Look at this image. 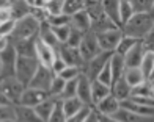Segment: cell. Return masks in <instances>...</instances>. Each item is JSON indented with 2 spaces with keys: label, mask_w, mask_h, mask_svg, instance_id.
I'll return each instance as SVG.
<instances>
[{
  "label": "cell",
  "mask_w": 154,
  "mask_h": 122,
  "mask_svg": "<svg viewBox=\"0 0 154 122\" xmlns=\"http://www.w3.org/2000/svg\"><path fill=\"white\" fill-rule=\"evenodd\" d=\"M0 91L5 96V99L10 102V105L16 106L20 103V97L25 91V86L16 77L0 78Z\"/></svg>",
  "instance_id": "3957f363"
},
{
  "label": "cell",
  "mask_w": 154,
  "mask_h": 122,
  "mask_svg": "<svg viewBox=\"0 0 154 122\" xmlns=\"http://www.w3.org/2000/svg\"><path fill=\"white\" fill-rule=\"evenodd\" d=\"M16 61H17V53L14 50V45L11 44L5 52L0 53V63H2V77H0V78L14 77Z\"/></svg>",
  "instance_id": "ba28073f"
},
{
  "label": "cell",
  "mask_w": 154,
  "mask_h": 122,
  "mask_svg": "<svg viewBox=\"0 0 154 122\" xmlns=\"http://www.w3.org/2000/svg\"><path fill=\"white\" fill-rule=\"evenodd\" d=\"M54 74L51 69H47L44 66H39L36 74L33 75L30 85L27 88H35V89H39V91H44V92H49V88H51V83L54 80Z\"/></svg>",
  "instance_id": "9c48e42d"
},
{
  "label": "cell",
  "mask_w": 154,
  "mask_h": 122,
  "mask_svg": "<svg viewBox=\"0 0 154 122\" xmlns=\"http://www.w3.org/2000/svg\"><path fill=\"white\" fill-rule=\"evenodd\" d=\"M52 31L55 38L58 39L60 44H66V41L69 38V33H71V25H65V27H52Z\"/></svg>",
  "instance_id": "ab89813d"
},
{
  "label": "cell",
  "mask_w": 154,
  "mask_h": 122,
  "mask_svg": "<svg viewBox=\"0 0 154 122\" xmlns=\"http://www.w3.org/2000/svg\"><path fill=\"white\" fill-rule=\"evenodd\" d=\"M83 10V0H63V14L72 17Z\"/></svg>",
  "instance_id": "1f68e13d"
},
{
  "label": "cell",
  "mask_w": 154,
  "mask_h": 122,
  "mask_svg": "<svg viewBox=\"0 0 154 122\" xmlns=\"http://www.w3.org/2000/svg\"><path fill=\"white\" fill-rule=\"evenodd\" d=\"M154 66V53H145V57L142 60V63H140V71H142V74L145 75L146 81H148L149 78V74H151V69Z\"/></svg>",
  "instance_id": "8d00e7d4"
},
{
  "label": "cell",
  "mask_w": 154,
  "mask_h": 122,
  "mask_svg": "<svg viewBox=\"0 0 154 122\" xmlns=\"http://www.w3.org/2000/svg\"><path fill=\"white\" fill-rule=\"evenodd\" d=\"M110 94H112V96H113L118 102H124V100L131 99L132 89H131V86L124 81V78H120V80L113 81V85L110 86Z\"/></svg>",
  "instance_id": "e0dca14e"
},
{
  "label": "cell",
  "mask_w": 154,
  "mask_h": 122,
  "mask_svg": "<svg viewBox=\"0 0 154 122\" xmlns=\"http://www.w3.org/2000/svg\"><path fill=\"white\" fill-rule=\"evenodd\" d=\"M143 42V49L146 53H154V35L151 33V35H148L145 39H142Z\"/></svg>",
  "instance_id": "f907efd6"
},
{
  "label": "cell",
  "mask_w": 154,
  "mask_h": 122,
  "mask_svg": "<svg viewBox=\"0 0 154 122\" xmlns=\"http://www.w3.org/2000/svg\"><path fill=\"white\" fill-rule=\"evenodd\" d=\"M47 97H49V94L44 92V91L35 89V88H25L22 97H20V103L19 105L35 108V106H38L41 102H44Z\"/></svg>",
  "instance_id": "4fadbf2b"
},
{
  "label": "cell",
  "mask_w": 154,
  "mask_h": 122,
  "mask_svg": "<svg viewBox=\"0 0 154 122\" xmlns=\"http://www.w3.org/2000/svg\"><path fill=\"white\" fill-rule=\"evenodd\" d=\"M91 110H93V108H83L80 113H77V114H74V116L68 118L66 122H85L87 116L90 114V111H91Z\"/></svg>",
  "instance_id": "c3c4849f"
},
{
  "label": "cell",
  "mask_w": 154,
  "mask_h": 122,
  "mask_svg": "<svg viewBox=\"0 0 154 122\" xmlns=\"http://www.w3.org/2000/svg\"><path fill=\"white\" fill-rule=\"evenodd\" d=\"M152 33H154V24H152Z\"/></svg>",
  "instance_id": "6125c7cd"
},
{
  "label": "cell",
  "mask_w": 154,
  "mask_h": 122,
  "mask_svg": "<svg viewBox=\"0 0 154 122\" xmlns=\"http://www.w3.org/2000/svg\"><path fill=\"white\" fill-rule=\"evenodd\" d=\"M39 22L35 20L32 16H27L20 20H16L14 30H13L10 41L11 44L19 42V41H29V39H36L39 35Z\"/></svg>",
  "instance_id": "7a4b0ae2"
},
{
  "label": "cell",
  "mask_w": 154,
  "mask_h": 122,
  "mask_svg": "<svg viewBox=\"0 0 154 122\" xmlns=\"http://www.w3.org/2000/svg\"><path fill=\"white\" fill-rule=\"evenodd\" d=\"M120 102H118L113 96H107L106 99H102L99 103H96L94 106H93V110L97 113V114H101V116H109V118H112L113 114L120 110Z\"/></svg>",
  "instance_id": "5bb4252c"
},
{
  "label": "cell",
  "mask_w": 154,
  "mask_h": 122,
  "mask_svg": "<svg viewBox=\"0 0 154 122\" xmlns=\"http://www.w3.org/2000/svg\"><path fill=\"white\" fill-rule=\"evenodd\" d=\"M66 85V81L60 78L58 75H55L54 80H52V83H51V88H49V97H54V99H58L60 100V96H61V92H63V88H65Z\"/></svg>",
  "instance_id": "836d02e7"
},
{
  "label": "cell",
  "mask_w": 154,
  "mask_h": 122,
  "mask_svg": "<svg viewBox=\"0 0 154 122\" xmlns=\"http://www.w3.org/2000/svg\"><path fill=\"white\" fill-rule=\"evenodd\" d=\"M5 3H6V2H0V8H2V6H3Z\"/></svg>",
  "instance_id": "680465c9"
},
{
  "label": "cell",
  "mask_w": 154,
  "mask_h": 122,
  "mask_svg": "<svg viewBox=\"0 0 154 122\" xmlns=\"http://www.w3.org/2000/svg\"><path fill=\"white\" fill-rule=\"evenodd\" d=\"M102 10H104V14L118 28H121L120 27V0H102Z\"/></svg>",
  "instance_id": "d6986e66"
},
{
  "label": "cell",
  "mask_w": 154,
  "mask_h": 122,
  "mask_svg": "<svg viewBox=\"0 0 154 122\" xmlns=\"http://www.w3.org/2000/svg\"><path fill=\"white\" fill-rule=\"evenodd\" d=\"M0 77H2V63H0Z\"/></svg>",
  "instance_id": "6f0895ef"
},
{
  "label": "cell",
  "mask_w": 154,
  "mask_h": 122,
  "mask_svg": "<svg viewBox=\"0 0 154 122\" xmlns=\"http://www.w3.org/2000/svg\"><path fill=\"white\" fill-rule=\"evenodd\" d=\"M110 57H112L110 52H101L96 58H93V60H90L88 63H85V67H83L82 74L87 75L90 81H94L97 78V75H99V72L104 69V66L110 61Z\"/></svg>",
  "instance_id": "52a82bcc"
},
{
  "label": "cell",
  "mask_w": 154,
  "mask_h": 122,
  "mask_svg": "<svg viewBox=\"0 0 154 122\" xmlns=\"http://www.w3.org/2000/svg\"><path fill=\"white\" fill-rule=\"evenodd\" d=\"M65 67H66L65 61H63V60L58 57V53H57V57H55L54 63H52V66H51V71H52V74H54V75H60L61 71L65 69Z\"/></svg>",
  "instance_id": "7dc6e473"
},
{
  "label": "cell",
  "mask_w": 154,
  "mask_h": 122,
  "mask_svg": "<svg viewBox=\"0 0 154 122\" xmlns=\"http://www.w3.org/2000/svg\"><path fill=\"white\" fill-rule=\"evenodd\" d=\"M82 75V69H79V67H71V66H66L65 69L61 71L60 74V78H63L65 81H69V80H77Z\"/></svg>",
  "instance_id": "f35d334b"
},
{
  "label": "cell",
  "mask_w": 154,
  "mask_h": 122,
  "mask_svg": "<svg viewBox=\"0 0 154 122\" xmlns=\"http://www.w3.org/2000/svg\"><path fill=\"white\" fill-rule=\"evenodd\" d=\"M154 17L151 14H134L126 24L121 31L124 36L134 38V39H145L148 35L152 33Z\"/></svg>",
  "instance_id": "6da1fadb"
},
{
  "label": "cell",
  "mask_w": 154,
  "mask_h": 122,
  "mask_svg": "<svg viewBox=\"0 0 154 122\" xmlns=\"http://www.w3.org/2000/svg\"><path fill=\"white\" fill-rule=\"evenodd\" d=\"M134 16V10H132L131 0H120V27L128 24V20Z\"/></svg>",
  "instance_id": "d6a6232c"
},
{
  "label": "cell",
  "mask_w": 154,
  "mask_h": 122,
  "mask_svg": "<svg viewBox=\"0 0 154 122\" xmlns=\"http://www.w3.org/2000/svg\"><path fill=\"white\" fill-rule=\"evenodd\" d=\"M77 80H79V78H77ZM77 80L66 81L65 88H63V92H61V96H60V100H66V99L75 97V94H77Z\"/></svg>",
  "instance_id": "74e56055"
},
{
  "label": "cell",
  "mask_w": 154,
  "mask_h": 122,
  "mask_svg": "<svg viewBox=\"0 0 154 122\" xmlns=\"http://www.w3.org/2000/svg\"><path fill=\"white\" fill-rule=\"evenodd\" d=\"M96 38H97V44H99L101 52L113 53L116 50L118 44L123 39V31H121V28H113V30H109L104 33H97Z\"/></svg>",
  "instance_id": "8992f818"
},
{
  "label": "cell",
  "mask_w": 154,
  "mask_h": 122,
  "mask_svg": "<svg viewBox=\"0 0 154 122\" xmlns=\"http://www.w3.org/2000/svg\"><path fill=\"white\" fill-rule=\"evenodd\" d=\"M61 102V108H63V113H65L66 119L74 116V114L80 113L83 108H88L82 103V102L77 99V97H72V99H66V100H60Z\"/></svg>",
  "instance_id": "4316f807"
},
{
  "label": "cell",
  "mask_w": 154,
  "mask_h": 122,
  "mask_svg": "<svg viewBox=\"0 0 154 122\" xmlns=\"http://www.w3.org/2000/svg\"><path fill=\"white\" fill-rule=\"evenodd\" d=\"M14 121V106L13 105H0V122Z\"/></svg>",
  "instance_id": "7bdbcfd3"
},
{
  "label": "cell",
  "mask_w": 154,
  "mask_h": 122,
  "mask_svg": "<svg viewBox=\"0 0 154 122\" xmlns=\"http://www.w3.org/2000/svg\"><path fill=\"white\" fill-rule=\"evenodd\" d=\"M152 35H154V33H152Z\"/></svg>",
  "instance_id": "be15d7a7"
},
{
  "label": "cell",
  "mask_w": 154,
  "mask_h": 122,
  "mask_svg": "<svg viewBox=\"0 0 154 122\" xmlns=\"http://www.w3.org/2000/svg\"><path fill=\"white\" fill-rule=\"evenodd\" d=\"M107 96H110V88L99 83V81H91V99H93V106L96 103H99L102 99H106Z\"/></svg>",
  "instance_id": "f1b7e54d"
},
{
  "label": "cell",
  "mask_w": 154,
  "mask_h": 122,
  "mask_svg": "<svg viewBox=\"0 0 154 122\" xmlns=\"http://www.w3.org/2000/svg\"><path fill=\"white\" fill-rule=\"evenodd\" d=\"M109 66L112 69V78H113V81L123 78V74L126 71V63H124V57L118 55V53H112L110 57V61H109ZM113 85V83H112Z\"/></svg>",
  "instance_id": "7402d4cb"
},
{
  "label": "cell",
  "mask_w": 154,
  "mask_h": 122,
  "mask_svg": "<svg viewBox=\"0 0 154 122\" xmlns=\"http://www.w3.org/2000/svg\"><path fill=\"white\" fill-rule=\"evenodd\" d=\"M35 42L36 39H29V41H19L14 42V50L17 53V57L22 58H36V49H35Z\"/></svg>",
  "instance_id": "603a6c76"
},
{
  "label": "cell",
  "mask_w": 154,
  "mask_h": 122,
  "mask_svg": "<svg viewBox=\"0 0 154 122\" xmlns=\"http://www.w3.org/2000/svg\"><path fill=\"white\" fill-rule=\"evenodd\" d=\"M47 122H66V116L65 113H63V108H61V102L58 100L57 106L54 108V111L51 114V118H49Z\"/></svg>",
  "instance_id": "f6af8a7d"
},
{
  "label": "cell",
  "mask_w": 154,
  "mask_h": 122,
  "mask_svg": "<svg viewBox=\"0 0 154 122\" xmlns=\"http://www.w3.org/2000/svg\"><path fill=\"white\" fill-rule=\"evenodd\" d=\"M35 49H36V60H38L39 66H44L47 69H51L54 60L57 57V50L46 45L43 41H39L38 38H36V42H35Z\"/></svg>",
  "instance_id": "8fae6325"
},
{
  "label": "cell",
  "mask_w": 154,
  "mask_h": 122,
  "mask_svg": "<svg viewBox=\"0 0 154 122\" xmlns=\"http://www.w3.org/2000/svg\"><path fill=\"white\" fill-rule=\"evenodd\" d=\"M131 97H138V99H154V86L149 81L138 85L135 88H132Z\"/></svg>",
  "instance_id": "f546056e"
},
{
  "label": "cell",
  "mask_w": 154,
  "mask_h": 122,
  "mask_svg": "<svg viewBox=\"0 0 154 122\" xmlns=\"http://www.w3.org/2000/svg\"><path fill=\"white\" fill-rule=\"evenodd\" d=\"M46 13L49 17L63 14V0H46Z\"/></svg>",
  "instance_id": "e575fe53"
},
{
  "label": "cell",
  "mask_w": 154,
  "mask_h": 122,
  "mask_svg": "<svg viewBox=\"0 0 154 122\" xmlns=\"http://www.w3.org/2000/svg\"><path fill=\"white\" fill-rule=\"evenodd\" d=\"M10 10L13 20H20L30 16V6L27 0H13V2H10Z\"/></svg>",
  "instance_id": "cb8c5ba5"
},
{
  "label": "cell",
  "mask_w": 154,
  "mask_h": 122,
  "mask_svg": "<svg viewBox=\"0 0 154 122\" xmlns=\"http://www.w3.org/2000/svg\"><path fill=\"white\" fill-rule=\"evenodd\" d=\"M14 121L16 122H43L38 118V114L35 113L33 108L22 106V105L14 106Z\"/></svg>",
  "instance_id": "44dd1931"
},
{
  "label": "cell",
  "mask_w": 154,
  "mask_h": 122,
  "mask_svg": "<svg viewBox=\"0 0 154 122\" xmlns=\"http://www.w3.org/2000/svg\"><path fill=\"white\" fill-rule=\"evenodd\" d=\"M134 14H151L154 0H131Z\"/></svg>",
  "instance_id": "4dcf8cb0"
},
{
  "label": "cell",
  "mask_w": 154,
  "mask_h": 122,
  "mask_svg": "<svg viewBox=\"0 0 154 122\" xmlns=\"http://www.w3.org/2000/svg\"><path fill=\"white\" fill-rule=\"evenodd\" d=\"M149 83H151V85H152V86H154V80H152V81H149Z\"/></svg>",
  "instance_id": "94428289"
},
{
  "label": "cell",
  "mask_w": 154,
  "mask_h": 122,
  "mask_svg": "<svg viewBox=\"0 0 154 122\" xmlns=\"http://www.w3.org/2000/svg\"><path fill=\"white\" fill-rule=\"evenodd\" d=\"M140 39H134V38H128V36H124L123 35V39H121V42L118 44V47H116V50H115V53H118V55H121V57H124L126 53H128L132 47H134L137 42H138Z\"/></svg>",
  "instance_id": "d590c367"
},
{
  "label": "cell",
  "mask_w": 154,
  "mask_h": 122,
  "mask_svg": "<svg viewBox=\"0 0 154 122\" xmlns=\"http://www.w3.org/2000/svg\"><path fill=\"white\" fill-rule=\"evenodd\" d=\"M79 53L83 60V63H88L90 60L96 58L97 55L101 53L99 49V44H97V38L93 31H88L83 35L82 38V42L79 45Z\"/></svg>",
  "instance_id": "5b68a950"
},
{
  "label": "cell",
  "mask_w": 154,
  "mask_h": 122,
  "mask_svg": "<svg viewBox=\"0 0 154 122\" xmlns=\"http://www.w3.org/2000/svg\"><path fill=\"white\" fill-rule=\"evenodd\" d=\"M71 28L80 31V33H88L90 30H91V19H90V16L87 14L85 10H82L80 13H77V14H74L71 17Z\"/></svg>",
  "instance_id": "2e32d148"
},
{
  "label": "cell",
  "mask_w": 154,
  "mask_h": 122,
  "mask_svg": "<svg viewBox=\"0 0 154 122\" xmlns=\"http://www.w3.org/2000/svg\"><path fill=\"white\" fill-rule=\"evenodd\" d=\"M75 97L79 99L85 106L93 108V99H91V81L88 80L87 75H82L77 80V94Z\"/></svg>",
  "instance_id": "7c38bea8"
},
{
  "label": "cell",
  "mask_w": 154,
  "mask_h": 122,
  "mask_svg": "<svg viewBox=\"0 0 154 122\" xmlns=\"http://www.w3.org/2000/svg\"><path fill=\"white\" fill-rule=\"evenodd\" d=\"M11 45V41H10V38H0V53L2 52H5L8 47Z\"/></svg>",
  "instance_id": "816d5d0a"
},
{
  "label": "cell",
  "mask_w": 154,
  "mask_h": 122,
  "mask_svg": "<svg viewBox=\"0 0 154 122\" xmlns=\"http://www.w3.org/2000/svg\"><path fill=\"white\" fill-rule=\"evenodd\" d=\"M16 20H8V22L0 24V38H10L13 30H14Z\"/></svg>",
  "instance_id": "bcb514c9"
},
{
  "label": "cell",
  "mask_w": 154,
  "mask_h": 122,
  "mask_svg": "<svg viewBox=\"0 0 154 122\" xmlns=\"http://www.w3.org/2000/svg\"><path fill=\"white\" fill-rule=\"evenodd\" d=\"M58 103V99H54V97H47L44 102H41V103L38 106H35L33 110L35 113L38 114V118L43 121V122H47L49 118H51V114L54 111V108L57 106Z\"/></svg>",
  "instance_id": "ffe728a7"
},
{
  "label": "cell",
  "mask_w": 154,
  "mask_h": 122,
  "mask_svg": "<svg viewBox=\"0 0 154 122\" xmlns=\"http://www.w3.org/2000/svg\"><path fill=\"white\" fill-rule=\"evenodd\" d=\"M151 16L154 17V6H152V11H151Z\"/></svg>",
  "instance_id": "91938a15"
},
{
  "label": "cell",
  "mask_w": 154,
  "mask_h": 122,
  "mask_svg": "<svg viewBox=\"0 0 154 122\" xmlns=\"http://www.w3.org/2000/svg\"><path fill=\"white\" fill-rule=\"evenodd\" d=\"M38 39L39 41H43V42L49 47H52V49L55 50H58L60 49V42H58V39L55 38L54 35V31H52V27L49 25L47 22H43L39 25V35H38Z\"/></svg>",
  "instance_id": "ac0fdd59"
},
{
  "label": "cell",
  "mask_w": 154,
  "mask_h": 122,
  "mask_svg": "<svg viewBox=\"0 0 154 122\" xmlns=\"http://www.w3.org/2000/svg\"><path fill=\"white\" fill-rule=\"evenodd\" d=\"M38 67H39V63H38L36 58H22V57H17L14 77L27 88V86L30 85L33 75L36 74Z\"/></svg>",
  "instance_id": "277c9868"
},
{
  "label": "cell",
  "mask_w": 154,
  "mask_h": 122,
  "mask_svg": "<svg viewBox=\"0 0 154 122\" xmlns=\"http://www.w3.org/2000/svg\"><path fill=\"white\" fill-rule=\"evenodd\" d=\"M145 53L146 52L143 49V42H142V39H140L138 42L124 55L126 67H138L140 63H142V60H143V57H145Z\"/></svg>",
  "instance_id": "9a60e30c"
},
{
  "label": "cell",
  "mask_w": 154,
  "mask_h": 122,
  "mask_svg": "<svg viewBox=\"0 0 154 122\" xmlns=\"http://www.w3.org/2000/svg\"><path fill=\"white\" fill-rule=\"evenodd\" d=\"M123 78H124L126 83L131 86V89L146 81L145 75L142 74V71H140V67H126V71L123 74Z\"/></svg>",
  "instance_id": "d4e9b609"
},
{
  "label": "cell",
  "mask_w": 154,
  "mask_h": 122,
  "mask_svg": "<svg viewBox=\"0 0 154 122\" xmlns=\"http://www.w3.org/2000/svg\"><path fill=\"white\" fill-rule=\"evenodd\" d=\"M58 57L65 61L66 66H71V67H79V69L83 71L85 67V63L79 53V49H72V47H68L66 44H61L60 49L57 50Z\"/></svg>",
  "instance_id": "30bf717a"
},
{
  "label": "cell",
  "mask_w": 154,
  "mask_h": 122,
  "mask_svg": "<svg viewBox=\"0 0 154 122\" xmlns=\"http://www.w3.org/2000/svg\"><path fill=\"white\" fill-rule=\"evenodd\" d=\"M112 118H113L115 121H118V122H154V118L138 116V114L131 113L128 110H123V108H120Z\"/></svg>",
  "instance_id": "484cf974"
},
{
  "label": "cell",
  "mask_w": 154,
  "mask_h": 122,
  "mask_svg": "<svg viewBox=\"0 0 154 122\" xmlns=\"http://www.w3.org/2000/svg\"><path fill=\"white\" fill-rule=\"evenodd\" d=\"M47 24L51 27H65L71 24V17H68L65 14H60V16H54V17H49L47 19Z\"/></svg>",
  "instance_id": "ee69618b"
},
{
  "label": "cell",
  "mask_w": 154,
  "mask_h": 122,
  "mask_svg": "<svg viewBox=\"0 0 154 122\" xmlns=\"http://www.w3.org/2000/svg\"><path fill=\"white\" fill-rule=\"evenodd\" d=\"M82 38H83V33L71 28L69 38H68V41H66V45H68V47H72V49H79V45H80V42H82Z\"/></svg>",
  "instance_id": "b9f144b4"
},
{
  "label": "cell",
  "mask_w": 154,
  "mask_h": 122,
  "mask_svg": "<svg viewBox=\"0 0 154 122\" xmlns=\"http://www.w3.org/2000/svg\"><path fill=\"white\" fill-rule=\"evenodd\" d=\"M85 122H99V116H97V113L94 110H91V111H90V114L87 116Z\"/></svg>",
  "instance_id": "f5cc1de1"
},
{
  "label": "cell",
  "mask_w": 154,
  "mask_h": 122,
  "mask_svg": "<svg viewBox=\"0 0 154 122\" xmlns=\"http://www.w3.org/2000/svg\"><path fill=\"white\" fill-rule=\"evenodd\" d=\"M8 20H13L11 17V10H10V2H6L2 8H0V24L8 22Z\"/></svg>",
  "instance_id": "681fc988"
},
{
  "label": "cell",
  "mask_w": 154,
  "mask_h": 122,
  "mask_svg": "<svg viewBox=\"0 0 154 122\" xmlns=\"http://www.w3.org/2000/svg\"><path fill=\"white\" fill-rule=\"evenodd\" d=\"M154 80V66H152V69H151V74H149V78H148V81H152Z\"/></svg>",
  "instance_id": "9f6ffc18"
},
{
  "label": "cell",
  "mask_w": 154,
  "mask_h": 122,
  "mask_svg": "<svg viewBox=\"0 0 154 122\" xmlns=\"http://www.w3.org/2000/svg\"><path fill=\"white\" fill-rule=\"evenodd\" d=\"M97 116H99V122H118L113 118H109V116H101V114H97Z\"/></svg>",
  "instance_id": "db71d44e"
},
{
  "label": "cell",
  "mask_w": 154,
  "mask_h": 122,
  "mask_svg": "<svg viewBox=\"0 0 154 122\" xmlns=\"http://www.w3.org/2000/svg\"><path fill=\"white\" fill-rule=\"evenodd\" d=\"M0 105H10V102L5 99V96L2 94V91H0Z\"/></svg>",
  "instance_id": "11a10c76"
},
{
  "label": "cell",
  "mask_w": 154,
  "mask_h": 122,
  "mask_svg": "<svg viewBox=\"0 0 154 122\" xmlns=\"http://www.w3.org/2000/svg\"><path fill=\"white\" fill-rule=\"evenodd\" d=\"M96 81H99V83L106 85V86H109V88L112 86V83H113V78H112V69H110L109 63L104 66V69L99 72V75H97Z\"/></svg>",
  "instance_id": "60d3db41"
},
{
  "label": "cell",
  "mask_w": 154,
  "mask_h": 122,
  "mask_svg": "<svg viewBox=\"0 0 154 122\" xmlns=\"http://www.w3.org/2000/svg\"><path fill=\"white\" fill-rule=\"evenodd\" d=\"M113 28H118V27L112 22L106 14H102L97 19L91 20V30L90 31H93L94 35H97V33H104V31H109V30H113Z\"/></svg>",
  "instance_id": "83f0119b"
}]
</instances>
